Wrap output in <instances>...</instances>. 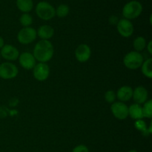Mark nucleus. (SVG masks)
<instances>
[{
	"instance_id": "7ed1b4c3",
	"label": "nucleus",
	"mask_w": 152,
	"mask_h": 152,
	"mask_svg": "<svg viewBox=\"0 0 152 152\" xmlns=\"http://www.w3.org/2000/svg\"><path fill=\"white\" fill-rule=\"evenodd\" d=\"M35 10L38 17L45 21L50 20L56 16L54 7L45 1H39L36 6Z\"/></svg>"
},
{
	"instance_id": "cd10ccee",
	"label": "nucleus",
	"mask_w": 152,
	"mask_h": 152,
	"mask_svg": "<svg viewBox=\"0 0 152 152\" xmlns=\"http://www.w3.org/2000/svg\"><path fill=\"white\" fill-rule=\"evenodd\" d=\"M4 45V39L1 37H0V50L3 48V46Z\"/></svg>"
},
{
	"instance_id": "5701e85b",
	"label": "nucleus",
	"mask_w": 152,
	"mask_h": 152,
	"mask_svg": "<svg viewBox=\"0 0 152 152\" xmlns=\"http://www.w3.org/2000/svg\"><path fill=\"white\" fill-rule=\"evenodd\" d=\"M134 127L137 129L138 131L142 132L145 136L149 134L148 132V129H147V126L145 124V122L143 120H135L134 123Z\"/></svg>"
},
{
	"instance_id": "9b49d317",
	"label": "nucleus",
	"mask_w": 152,
	"mask_h": 152,
	"mask_svg": "<svg viewBox=\"0 0 152 152\" xmlns=\"http://www.w3.org/2000/svg\"><path fill=\"white\" fill-rule=\"evenodd\" d=\"M19 65L25 70H32L37 65L36 59L34 58L33 53L30 52H23L19 54Z\"/></svg>"
},
{
	"instance_id": "b1692460",
	"label": "nucleus",
	"mask_w": 152,
	"mask_h": 152,
	"mask_svg": "<svg viewBox=\"0 0 152 152\" xmlns=\"http://www.w3.org/2000/svg\"><path fill=\"white\" fill-rule=\"evenodd\" d=\"M116 99H117V96H116V93L114 91L108 90L105 92V99L107 102L112 104L114 102H116Z\"/></svg>"
},
{
	"instance_id": "c85d7f7f",
	"label": "nucleus",
	"mask_w": 152,
	"mask_h": 152,
	"mask_svg": "<svg viewBox=\"0 0 152 152\" xmlns=\"http://www.w3.org/2000/svg\"><path fill=\"white\" fill-rule=\"evenodd\" d=\"M129 152H138L137 150H134V149H132V150H130Z\"/></svg>"
},
{
	"instance_id": "f3484780",
	"label": "nucleus",
	"mask_w": 152,
	"mask_h": 152,
	"mask_svg": "<svg viewBox=\"0 0 152 152\" xmlns=\"http://www.w3.org/2000/svg\"><path fill=\"white\" fill-rule=\"evenodd\" d=\"M16 6L24 13H29L34 7V1L33 0H16Z\"/></svg>"
},
{
	"instance_id": "39448f33",
	"label": "nucleus",
	"mask_w": 152,
	"mask_h": 152,
	"mask_svg": "<svg viewBox=\"0 0 152 152\" xmlns=\"http://www.w3.org/2000/svg\"><path fill=\"white\" fill-rule=\"evenodd\" d=\"M37 31L31 27L22 28L17 34L18 41L22 45L31 44L37 39Z\"/></svg>"
},
{
	"instance_id": "412c9836",
	"label": "nucleus",
	"mask_w": 152,
	"mask_h": 152,
	"mask_svg": "<svg viewBox=\"0 0 152 152\" xmlns=\"http://www.w3.org/2000/svg\"><path fill=\"white\" fill-rule=\"evenodd\" d=\"M142 114H143V117L151 119L152 117V100L149 99L147 100L145 103L143 104V106L142 107Z\"/></svg>"
},
{
	"instance_id": "6e6552de",
	"label": "nucleus",
	"mask_w": 152,
	"mask_h": 152,
	"mask_svg": "<svg viewBox=\"0 0 152 152\" xmlns=\"http://www.w3.org/2000/svg\"><path fill=\"white\" fill-rule=\"evenodd\" d=\"M117 29L120 35L124 38H129L132 37L134 31V28L132 22L125 18L119 19L117 24Z\"/></svg>"
},
{
	"instance_id": "4be33fe9",
	"label": "nucleus",
	"mask_w": 152,
	"mask_h": 152,
	"mask_svg": "<svg viewBox=\"0 0 152 152\" xmlns=\"http://www.w3.org/2000/svg\"><path fill=\"white\" fill-rule=\"evenodd\" d=\"M19 22H20L21 25L23 26V28L30 27L33 23L32 16L30 15L28 13H23L19 18Z\"/></svg>"
},
{
	"instance_id": "c756f323",
	"label": "nucleus",
	"mask_w": 152,
	"mask_h": 152,
	"mask_svg": "<svg viewBox=\"0 0 152 152\" xmlns=\"http://www.w3.org/2000/svg\"><path fill=\"white\" fill-rule=\"evenodd\" d=\"M0 59H1V54H0Z\"/></svg>"
},
{
	"instance_id": "bb28decb",
	"label": "nucleus",
	"mask_w": 152,
	"mask_h": 152,
	"mask_svg": "<svg viewBox=\"0 0 152 152\" xmlns=\"http://www.w3.org/2000/svg\"><path fill=\"white\" fill-rule=\"evenodd\" d=\"M146 48H147V50H148V53H150V54H151L152 53V41L148 42V44H146Z\"/></svg>"
},
{
	"instance_id": "393cba45",
	"label": "nucleus",
	"mask_w": 152,
	"mask_h": 152,
	"mask_svg": "<svg viewBox=\"0 0 152 152\" xmlns=\"http://www.w3.org/2000/svg\"><path fill=\"white\" fill-rule=\"evenodd\" d=\"M71 152H89V149L86 145L81 144L74 147Z\"/></svg>"
},
{
	"instance_id": "2eb2a0df",
	"label": "nucleus",
	"mask_w": 152,
	"mask_h": 152,
	"mask_svg": "<svg viewBox=\"0 0 152 152\" xmlns=\"http://www.w3.org/2000/svg\"><path fill=\"white\" fill-rule=\"evenodd\" d=\"M37 34L42 40H49L54 35V29L50 25H43L38 28Z\"/></svg>"
},
{
	"instance_id": "1a4fd4ad",
	"label": "nucleus",
	"mask_w": 152,
	"mask_h": 152,
	"mask_svg": "<svg viewBox=\"0 0 152 152\" xmlns=\"http://www.w3.org/2000/svg\"><path fill=\"white\" fill-rule=\"evenodd\" d=\"M33 74L37 81H45L50 75V68L46 63L39 62L33 68Z\"/></svg>"
},
{
	"instance_id": "9d476101",
	"label": "nucleus",
	"mask_w": 152,
	"mask_h": 152,
	"mask_svg": "<svg viewBox=\"0 0 152 152\" xmlns=\"http://www.w3.org/2000/svg\"><path fill=\"white\" fill-rule=\"evenodd\" d=\"M1 57L7 61H16L19 56V51L12 45H4L0 51Z\"/></svg>"
},
{
	"instance_id": "423d86ee",
	"label": "nucleus",
	"mask_w": 152,
	"mask_h": 152,
	"mask_svg": "<svg viewBox=\"0 0 152 152\" xmlns=\"http://www.w3.org/2000/svg\"><path fill=\"white\" fill-rule=\"evenodd\" d=\"M19 70L16 65L10 62H3L0 65V78L3 80H12L17 77Z\"/></svg>"
},
{
	"instance_id": "f8f14e48",
	"label": "nucleus",
	"mask_w": 152,
	"mask_h": 152,
	"mask_svg": "<svg viewBox=\"0 0 152 152\" xmlns=\"http://www.w3.org/2000/svg\"><path fill=\"white\" fill-rule=\"evenodd\" d=\"M91 56V49L88 45L81 44L75 50V57L80 62H86L89 60Z\"/></svg>"
},
{
	"instance_id": "ddd939ff",
	"label": "nucleus",
	"mask_w": 152,
	"mask_h": 152,
	"mask_svg": "<svg viewBox=\"0 0 152 152\" xmlns=\"http://www.w3.org/2000/svg\"><path fill=\"white\" fill-rule=\"evenodd\" d=\"M148 92L144 86H137V87L135 88L134 90H133L132 98H133L135 103L139 104V105L144 104L148 100Z\"/></svg>"
},
{
	"instance_id": "f03ea898",
	"label": "nucleus",
	"mask_w": 152,
	"mask_h": 152,
	"mask_svg": "<svg viewBox=\"0 0 152 152\" xmlns=\"http://www.w3.org/2000/svg\"><path fill=\"white\" fill-rule=\"evenodd\" d=\"M142 12V5L139 1L137 0H132L129 1L124 5L123 8V16L125 19H137L140 16Z\"/></svg>"
},
{
	"instance_id": "dca6fc26",
	"label": "nucleus",
	"mask_w": 152,
	"mask_h": 152,
	"mask_svg": "<svg viewBox=\"0 0 152 152\" xmlns=\"http://www.w3.org/2000/svg\"><path fill=\"white\" fill-rule=\"evenodd\" d=\"M129 116L134 120H142L143 118V114L141 105L137 103L131 105L129 107Z\"/></svg>"
},
{
	"instance_id": "0eeeda50",
	"label": "nucleus",
	"mask_w": 152,
	"mask_h": 152,
	"mask_svg": "<svg viewBox=\"0 0 152 152\" xmlns=\"http://www.w3.org/2000/svg\"><path fill=\"white\" fill-rule=\"evenodd\" d=\"M111 111L117 120H124L129 117V107L125 102H114L111 106Z\"/></svg>"
},
{
	"instance_id": "20e7f679",
	"label": "nucleus",
	"mask_w": 152,
	"mask_h": 152,
	"mask_svg": "<svg viewBox=\"0 0 152 152\" xmlns=\"http://www.w3.org/2000/svg\"><path fill=\"white\" fill-rule=\"evenodd\" d=\"M144 61L142 55L140 52L132 50L126 53L123 58V64L130 70H137L140 68Z\"/></svg>"
},
{
	"instance_id": "4468645a",
	"label": "nucleus",
	"mask_w": 152,
	"mask_h": 152,
	"mask_svg": "<svg viewBox=\"0 0 152 152\" xmlns=\"http://www.w3.org/2000/svg\"><path fill=\"white\" fill-rule=\"evenodd\" d=\"M133 90L134 89L130 86H123L117 90L116 96H117V99L120 100V102H128L132 98Z\"/></svg>"
},
{
	"instance_id": "6ab92c4d",
	"label": "nucleus",
	"mask_w": 152,
	"mask_h": 152,
	"mask_svg": "<svg viewBox=\"0 0 152 152\" xmlns=\"http://www.w3.org/2000/svg\"><path fill=\"white\" fill-rule=\"evenodd\" d=\"M146 40L143 37H137L133 42V47L134 50L140 52L143 50L146 47Z\"/></svg>"
},
{
	"instance_id": "f257e3e1",
	"label": "nucleus",
	"mask_w": 152,
	"mask_h": 152,
	"mask_svg": "<svg viewBox=\"0 0 152 152\" xmlns=\"http://www.w3.org/2000/svg\"><path fill=\"white\" fill-rule=\"evenodd\" d=\"M54 53L53 44L49 40H40L34 48V55L39 62L46 63L52 59Z\"/></svg>"
},
{
	"instance_id": "a211bd4d",
	"label": "nucleus",
	"mask_w": 152,
	"mask_h": 152,
	"mask_svg": "<svg viewBox=\"0 0 152 152\" xmlns=\"http://www.w3.org/2000/svg\"><path fill=\"white\" fill-rule=\"evenodd\" d=\"M141 71L142 74L145 77L148 79H152V59H146L145 61H143L142 65H141Z\"/></svg>"
},
{
	"instance_id": "a878e982",
	"label": "nucleus",
	"mask_w": 152,
	"mask_h": 152,
	"mask_svg": "<svg viewBox=\"0 0 152 152\" xmlns=\"http://www.w3.org/2000/svg\"><path fill=\"white\" fill-rule=\"evenodd\" d=\"M108 21H109L110 24H111V25H117V22H118L119 19L118 18H117V16H114V15H112V16H111L109 17V19H108Z\"/></svg>"
},
{
	"instance_id": "aec40b11",
	"label": "nucleus",
	"mask_w": 152,
	"mask_h": 152,
	"mask_svg": "<svg viewBox=\"0 0 152 152\" xmlns=\"http://www.w3.org/2000/svg\"><path fill=\"white\" fill-rule=\"evenodd\" d=\"M56 11V15L59 18H64L67 16L69 13L70 8L67 4H61L55 9Z\"/></svg>"
}]
</instances>
